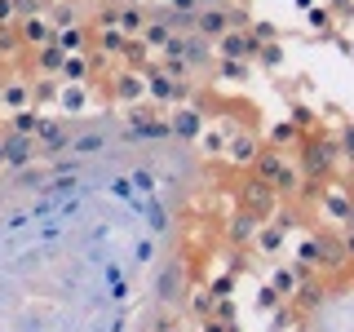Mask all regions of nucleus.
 I'll list each match as a JSON object with an SVG mask.
<instances>
[{"mask_svg":"<svg viewBox=\"0 0 354 332\" xmlns=\"http://www.w3.org/2000/svg\"><path fill=\"white\" fill-rule=\"evenodd\" d=\"M319 332H354V293L337 297V302L324 310V319H319Z\"/></svg>","mask_w":354,"mask_h":332,"instance_id":"nucleus-1","label":"nucleus"}]
</instances>
